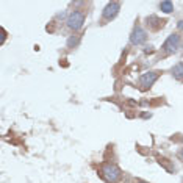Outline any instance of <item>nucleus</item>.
I'll return each mask as SVG.
<instances>
[{"mask_svg":"<svg viewBox=\"0 0 183 183\" xmlns=\"http://www.w3.org/2000/svg\"><path fill=\"white\" fill-rule=\"evenodd\" d=\"M102 177L106 180V181H117L121 178V169H119L116 164H105L102 168Z\"/></svg>","mask_w":183,"mask_h":183,"instance_id":"f257e3e1","label":"nucleus"},{"mask_svg":"<svg viewBox=\"0 0 183 183\" xmlns=\"http://www.w3.org/2000/svg\"><path fill=\"white\" fill-rule=\"evenodd\" d=\"M83 22H85V13H81V11L70 13L69 19H67V25L70 27L72 30H80L81 25H83Z\"/></svg>","mask_w":183,"mask_h":183,"instance_id":"f03ea898","label":"nucleus"},{"mask_svg":"<svg viewBox=\"0 0 183 183\" xmlns=\"http://www.w3.org/2000/svg\"><path fill=\"white\" fill-rule=\"evenodd\" d=\"M158 75H160V72H145V74H142L141 80H139L141 86L142 88H150L155 81H157Z\"/></svg>","mask_w":183,"mask_h":183,"instance_id":"7ed1b4c3","label":"nucleus"},{"mask_svg":"<svg viewBox=\"0 0 183 183\" xmlns=\"http://www.w3.org/2000/svg\"><path fill=\"white\" fill-rule=\"evenodd\" d=\"M121 10V5H119L117 2H109L106 6H105V10H103V17L105 19H113V17L117 14V11Z\"/></svg>","mask_w":183,"mask_h":183,"instance_id":"20e7f679","label":"nucleus"},{"mask_svg":"<svg viewBox=\"0 0 183 183\" xmlns=\"http://www.w3.org/2000/svg\"><path fill=\"white\" fill-rule=\"evenodd\" d=\"M132 42L133 44H136V45H138V44H142L144 41H145V31L141 28V27H136V28L133 30V33H132Z\"/></svg>","mask_w":183,"mask_h":183,"instance_id":"39448f33","label":"nucleus"},{"mask_svg":"<svg viewBox=\"0 0 183 183\" xmlns=\"http://www.w3.org/2000/svg\"><path fill=\"white\" fill-rule=\"evenodd\" d=\"M178 41H180V38L177 34H171L166 39V42H164V49H166L168 52H175L177 45H178Z\"/></svg>","mask_w":183,"mask_h":183,"instance_id":"423d86ee","label":"nucleus"},{"mask_svg":"<svg viewBox=\"0 0 183 183\" xmlns=\"http://www.w3.org/2000/svg\"><path fill=\"white\" fill-rule=\"evenodd\" d=\"M174 77H175L177 80L183 81V63H180V64H177L175 67H174Z\"/></svg>","mask_w":183,"mask_h":183,"instance_id":"0eeeda50","label":"nucleus"},{"mask_svg":"<svg viewBox=\"0 0 183 183\" xmlns=\"http://www.w3.org/2000/svg\"><path fill=\"white\" fill-rule=\"evenodd\" d=\"M160 8H161V11H164V13H171L174 10V5H172V2H169V0H164V2L160 3Z\"/></svg>","mask_w":183,"mask_h":183,"instance_id":"6e6552de","label":"nucleus"},{"mask_svg":"<svg viewBox=\"0 0 183 183\" xmlns=\"http://www.w3.org/2000/svg\"><path fill=\"white\" fill-rule=\"evenodd\" d=\"M178 28H183V22H178Z\"/></svg>","mask_w":183,"mask_h":183,"instance_id":"1a4fd4ad","label":"nucleus"},{"mask_svg":"<svg viewBox=\"0 0 183 183\" xmlns=\"http://www.w3.org/2000/svg\"><path fill=\"white\" fill-rule=\"evenodd\" d=\"M136 183H145V181H136Z\"/></svg>","mask_w":183,"mask_h":183,"instance_id":"9d476101","label":"nucleus"},{"mask_svg":"<svg viewBox=\"0 0 183 183\" xmlns=\"http://www.w3.org/2000/svg\"><path fill=\"white\" fill-rule=\"evenodd\" d=\"M181 158H183V150H181Z\"/></svg>","mask_w":183,"mask_h":183,"instance_id":"9b49d317","label":"nucleus"}]
</instances>
